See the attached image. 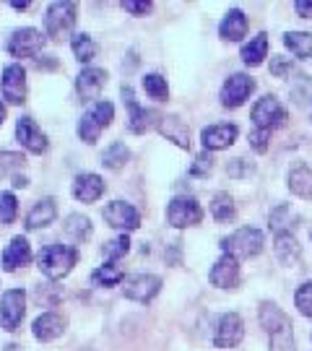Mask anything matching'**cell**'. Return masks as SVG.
Segmentation results:
<instances>
[{
  "instance_id": "1",
  "label": "cell",
  "mask_w": 312,
  "mask_h": 351,
  "mask_svg": "<svg viewBox=\"0 0 312 351\" xmlns=\"http://www.w3.org/2000/svg\"><path fill=\"white\" fill-rule=\"evenodd\" d=\"M261 326L271 336V349L268 351H294L291 320L281 307H276L274 302H263L261 304Z\"/></svg>"
},
{
  "instance_id": "2",
  "label": "cell",
  "mask_w": 312,
  "mask_h": 351,
  "mask_svg": "<svg viewBox=\"0 0 312 351\" xmlns=\"http://www.w3.org/2000/svg\"><path fill=\"white\" fill-rule=\"evenodd\" d=\"M75 261H78V252H75V247L58 245V242H52V245H47V247H42V250H39V255H37L39 271H42L47 278H52V281L68 276V274L73 271Z\"/></svg>"
},
{
  "instance_id": "3",
  "label": "cell",
  "mask_w": 312,
  "mask_h": 351,
  "mask_svg": "<svg viewBox=\"0 0 312 351\" xmlns=\"http://www.w3.org/2000/svg\"><path fill=\"white\" fill-rule=\"evenodd\" d=\"M112 117H115L112 101H104V99L94 101L86 112H84L81 123H78V136H81V141L88 143V146H94L99 141L101 130L112 123Z\"/></svg>"
},
{
  "instance_id": "4",
  "label": "cell",
  "mask_w": 312,
  "mask_h": 351,
  "mask_svg": "<svg viewBox=\"0 0 312 351\" xmlns=\"http://www.w3.org/2000/svg\"><path fill=\"white\" fill-rule=\"evenodd\" d=\"M75 11H78V5H75L73 0H58V3H52L50 8H47V16H45L47 37L55 39V42L68 37L75 26Z\"/></svg>"
},
{
  "instance_id": "5",
  "label": "cell",
  "mask_w": 312,
  "mask_h": 351,
  "mask_svg": "<svg viewBox=\"0 0 312 351\" xmlns=\"http://www.w3.org/2000/svg\"><path fill=\"white\" fill-rule=\"evenodd\" d=\"M221 250L224 255H232V258H252V255H258L263 250V232L258 229H237L235 234H229V237L221 239Z\"/></svg>"
},
{
  "instance_id": "6",
  "label": "cell",
  "mask_w": 312,
  "mask_h": 351,
  "mask_svg": "<svg viewBox=\"0 0 312 351\" xmlns=\"http://www.w3.org/2000/svg\"><path fill=\"white\" fill-rule=\"evenodd\" d=\"M24 315H26L24 289H8V291L0 297V328L8 330V333L19 330Z\"/></svg>"
},
{
  "instance_id": "7",
  "label": "cell",
  "mask_w": 312,
  "mask_h": 351,
  "mask_svg": "<svg viewBox=\"0 0 312 351\" xmlns=\"http://www.w3.org/2000/svg\"><path fill=\"white\" fill-rule=\"evenodd\" d=\"M42 47H45V37H42V32L34 29V26L16 29L11 37H8V45H5V50L11 52L13 58H34Z\"/></svg>"
},
{
  "instance_id": "8",
  "label": "cell",
  "mask_w": 312,
  "mask_h": 351,
  "mask_svg": "<svg viewBox=\"0 0 312 351\" xmlns=\"http://www.w3.org/2000/svg\"><path fill=\"white\" fill-rule=\"evenodd\" d=\"M252 123L261 130H274L287 123V110L284 104L276 99V97H263L255 107H252Z\"/></svg>"
},
{
  "instance_id": "9",
  "label": "cell",
  "mask_w": 312,
  "mask_h": 351,
  "mask_svg": "<svg viewBox=\"0 0 312 351\" xmlns=\"http://www.w3.org/2000/svg\"><path fill=\"white\" fill-rule=\"evenodd\" d=\"M203 219V208L195 198H175L167 206V221L175 229H185V226H195Z\"/></svg>"
},
{
  "instance_id": "10",
  "label": "cell",
  "mask_w": 312,
  "mask_h": 351,
  "mask_svg": "<svg viewBox=\"0 0 312 351\" xmlns=\"http://www.w3.org/2000/svg\"><path fill=\"white\" fill-rule=\"evenodd\" d=\"M0 91H3L5 101H11V104H24L26 101V71L19 63H11L3 71Z\"/></svg>"
},
{
  "instance_id": "11",
  "label": "cell",
  "mask_w": 312,
  "mask_h": 351,
  "mask_svg": "<svg viewBox=\"0 0 312 351\" xmlns=\"http://www.w3.org/2000/svg\"><path fill=\"white\" fill-rule=\"evenodd\" d=\"M245 336V323L237 313H226L219 317V326H216V336H213V343L219 349H235L239 341Z\"/></svg>"
},
{
  "instance_id": "12",
  "label": "cell",
  "mask_w": 312,
  "mask_h": 351,
  "mask_svg": "<svg viewBox=\"0 0 312 351\" xmlns=\"http://www.w3.org/2000/svg\"><path fill=\"white\" fill-rule=\"evenodd\" d=\"M255 91V81L245 73H235L229 75L224 81V86H221V104L224 107H239V104H245L250 94Z\"/></svg>"
},
{
  "instance_id": "13",
  "label": "cell",
  "mask_w": 312,
  "mask_h": 351,
  "mask_svg": "<svg viewBox=\"0 0 312 351\" xmlns=\"http://www.w3.org/2000/svg\"><path fill=\"white\" fill-rule=\"evenodd\" d=\"M162 289V278L159 276H151V274H138V276L128 278L125 281V297L133 302H151Z\"/></svg>"
},
{
  "instance_id": "14",
  "label": "cell",
  "mask_w": 312,
  "mask_h": 351,
  "mask_svg": "<svg viewBox=\"0 0 312 351\" xmlns=\"http://www.w3.org/2000/svg\"><path fill=\"white\" fill-rule=\"evenodd\" d=\"M104 221L115 229H123V232H133L141 226V216L138 211L125 201H112L104 208Z\"/></svg>"
},
{
  "instance_id": "15",
  "label": "cell",
  "mask_w": 312,
  "mask_h": 351,
  "mask_svg": "<svg viewBox=\"0 0 312 351\" xmlns=\"http://www.w3.org/2000/svg\"><path fill=\"white\" fill-rule=\"evenodd\" d=\"M16 138L32 154H45L47 151V136L39 130V125L32 117H19L16 123Z\"/></svg>"
},
{
  "instance_id": "16",
  "label": "cell",
  "mask_w": 312,
  "mask_h": 351,
  "mask_svg": "<svg viewBox=\"0 0 312 351\" xmlns=\"http://www.w3.org/2000/svg\"><path fill=\"white\" fill-rule=\"evenodd\" d=\"M123 99H125V104H128V112H130V117H128L130 123H128V125H130L133 133H146L151 128V120H154V117H156V120L162 117V114H156L154 110L141 107L136 101V97H133V88L130 86H123Z\"/></svg>"
},
{
  "instance_id": "17",
  "label": "cell",
  "mask_w": 312,
  "mask_h": 351,
  "mask_svg": "<svg viewBox=\"0 0 312 351\" xmlns=\"http://www.w3.org/2000/svg\"><path fill=\"white\" fill-rule=\"evenodd\" d=\"M239 130L237 125H208L203 128V133H200V141H203V149L206 151H221V149H229L235 141H237Z\"/></svg>"
},
{
  "instance_id": "18",
  "label": "cell",
  "mask_w": 312,
  "mask_h": 351,
  "mask_svg": "<svg viewBox=\"0 0 312 351\" xmlns=\"http://www.w3.org/2000/svg\"><path fill=\"white\" fill-rule=\"evenodd\" d=\"M211 284L219 289H237L239 287V263L237 258L224 255L221 261H216L211 268Z\"/></svg>"
},
{
  "instance_id": "19",
  "label": "cell",
  "mask_w": 312,
  "mask_h": 351,
  "mask_svg": "<svg viewBox=\"0 0 312 351\" xmlns=\"http://www.w3.org/2000/svg\"><path fill=\"white\" fill-rule=\"evenodd\" d=\"M156 128H159V133H162L167 141L177 143L180 149H190V130H187V125L177 114H162V117L156 120Z\"/></svg>"
},
{
  "instance_id": "20",
  "label": "cell",
  "mask_w": 312,
  "mask_h": 351,
  "mask_svg": "<svg viewBox=\"0 0 312 351\" xmlns=\"http://www.w3.org/2000/svg\"><path fill=\"white\" fill-rule=\"evenodd\" d=\"M73 195L75 201L81 203H94L104 195V180L94 172H86V175H78L73 182Z\"/></svg>"
},
{
  "instance_id": "21",
  "label": "cell",
  "mask_w": 312,
  "mask_h": 351,
  "mask_svg": "<svg viewBox=\"0 0 312 351\" xmlns=\"http://www.w3.org/2000/svg\"><path fill=\"white\" fill-rule=\"evenodd\" d=\"M104 84H107V73L101 68H84L81 75L75 78V88H78L81 99H97Z\"/></svg>"
},
{
  "instance_id": "22",
  "label": "cell",
  "mask_w": 312,
  "mask_h": 351,
  "mask_svg": "<svg viewBox=\"0 0 312 351\" xmlns=\"http://www.w3.org/2000/svg\"><path fill=\"white\" fill-rule=\"evenodd\" d=\"M29 261H32V245L26 242V237H13L8 247L3 250V268L19 271V268L29 265Z\"/></svg>"
},
{
  "instance_id": "23",
  "label": "cell",
  "mask_w": 312,
  "mask_h": 351,
  "mask_svg": "<svg viewBox=\"0 0 312 351\" xmlns=\"http://www.w3.org/2000/svg\"><path fill=\"white\" fill-rule=\"evenodd\" d=\"M34 339L37 341H55L62 336V330H65V317L58 313H42L34 320Z\"/></svg>"
},
{
  "instance_id": "24",
  "label": "cell",
  "mask_w": 312,
  "mask_h": 351,
  "mask_svg": "<svg viewBox=\"0 0 312 351\" xmlns=\"http://www.w3.org/2000/svg\"><path fill=\"white\" fill-rule=\"evenodd\" d=\"M55 216H58L55 198H42V201L34 203V208L26 216V229H45L55 221Z\"/></svg>"
},
{
  "instance_id": "25",
  "label": "cell",
  "mask_w": 312,
  "mask_h": 351,
  "mask_svg": "<svg viewBox=\"0 0 312 351\" xmlns=\"http://www.w3.org/2000/svg\"><path fill=\"white\" fill-rule=\"evenodd\" d=\"M219 34H221V39H226V42H239V39L248 34V16L242 11H229L224 16V21H221V26H219Z\"/></svg>"
},
{
  "instance_id": "26",
  "label": "cell",
  "mask_w": 312,
  "mask_h": 351,
  "mask_svg": "<svg viewBox=\"0 0 312 351\" xmlns=\"http://www.w3.org/2000/svg\"><path fill=\"white\" fill-rule=\"evenodd\" d=\"M289 190L300 198H312V169L307 164H297L289 172Z\"/></svg>"
},
{
  "instance_id": "27",
  "label": "cell",
  "mask_w": 312,
  "mask_h": 351,
  "mask_svg": "<svg viewBox=\"0 0 312 351\" xmlns=\"http://www.w3.org/2000/svg\"><path fill=\"white\" fill-rule=\"evenodd\" d=\"M276 255H278V261L284 265H294L300 263V245H297V239L291 237V232H278L276 234Z\"/></svg>"
},
{
  "instance_id": "28",
  "label": "cell",
  "mask_w": 312,
  "mask_h": 351,
  "mask_svg": "<svg viewBox=\"0 0 312 351\" xmlns=\"http://www.w3.org/2000/svg\"><path fill=\"white\" fill-rule=\"evenodd\" d=\"M265 58H268V34H258V37H252L242 47V60L248 65H252V68L261 65Z\"/></svg>"
},
{
  "instance_id": "29",
  "label": "cell",
  "mask_w": 312,
  "mask_h": 351,
  "mask_svg": "<svg viewBox=\"0 0 312 351\" xmlns=\"http://www.w3.org/2000/svg\"><path fill=\"white\" fill-rule=\"evenodd\" d=\"M284 45L297 58H312V34H307V32H289V34H284Z\"/></svg>"
},
{
  "instance_id": "30",
  "label": "cell",
  "mask_w": 312,
  "mask_h": 351,
  "mask_svg": "<svg viewBox=\"0 0 312 351\" xmlns=\"http://www.w3.org/2000/svg\"><path fill=\"white\" fill-rule=\"evenodd\" d=\"M128 162H130V149H128L125 143H112L110 149L101 154V164H104L107 169H112V172L123 169Z\"/></svg>"
},
{
  "instance_id": "31",
  "label": "cell",
  "mask_w": 312,
  "mask_h": 351,
  "mask_svg": "<svg viewBox=\"0 0 312 351\" xmlns=\"http://www.w3.org/2000/svg\"><path fill=\"white\" fill-rule=\"evenodd\" d=\"M71 50H73L75 60L91 63L94 55H97V42L88 37V34H73V39H71Z\"/></svg>"
},
{
  "instance_id": "32",
  "label": "cell",
  "mask_w": 312,
  "mask_h": 351,
  "mask_svg": "<svg viewBox=\"0 0 312 351\" xmlns=\"http://www.w3.org/2000/svg\"><path fill=\"white\" fill-rule=\"evenodd\" d=\"M65 234H71L75 242H84V239L91 237V221L81 213H71L65 219Z\"/></svg>"
},
{
  "instance_id": "33",
  "label": "cell",
  "mask_w": 312,
  "mask_h": 351,
  "mask_svg": "<svg viewBox=\"0 0 312 351\" xmlns=\"http://www.w3.org/2000/svg\"><path fill=\"white\" fill-rule=\"evenodd\" d=\"M211 216L216 221H232L235 219V201L229 193H216L211 201Z\"/></svg>"
},
{
  "instance_id": "34",
  "label": "cell",
  "mask_w": 312,
  "mask_h": 351,
  "mask_svg": "<svg viewBox=\"0 0 312 351\" xmlns=\"http://www.w3.org/2000/svg\"><path fill=\"white\" fill-rule=\"evenodd\" d=\"M143 88H146V94H149L151 99H159L164 101L169 97V88H167V78H162L159 73H149L143 78Z\"/></svg>"
},
{
  "instance_id": "35",
  "label": "cell",
  "mask_w": 312,
  "mask_h": 351,
  "mask_svg": "<svg viewBox=\"0 0 312 351\" xmlns=\"http://www.w3.org/2000/svg\"><path fill=\"white\" fill-rule=\"evenodd\" d=\"M91 278H94V284H99V287H117L125 278V274L120 268H115V265H101V268H97V271L91 274Z\"/></svg>"
},
{
  "instance_id": "36",
  "label": "cell",
  "mask_w": 312,
  "mask_h": 351,
  "mask_svg": "<svg viewBox=\"0 0 312 351\" xmlns=\"http://www.w3.org/2000/svg\"><path fill=\"white\" fill-rule=\"evenodd\" d=\"M24 154H16V151H0V177H8L11 172L24 167Z\"/></svg>"
},
{
  "instance_id": "37",
  "label": "cell",
  "mask_w": 312,
  "mask_h": 351,
  "mask_svg": "<svg viewBox=\"0 0 312 351\" xmlns=\"http://www.w3.org/2000/svg\"><path fill=\"white\" fill-rule=\"evenodd\" d=\"M128 250H130V239L125 237H115L110 239L104 247H101V255L107 258V261H117V258H123V255H128Z\"/></svg>"
},
{
  "instance_id": "38",
  "label": "cell",
  "mask_w": 312,
  "mask_h": 351,
  "mask_svg": "<svg viewBox=\"0 0 312 351\" xmlns=\"http://www.w3.org/2000/svg\"><path fill=\"white\" fill-rule=\"evenodd\" d=\"M19 213V203H16V195L13 193H0V221L3 224H11Z\"/></svg>"
},
{
  "instance_id": "39",
  "label": "cell",
  "mask_w": 312,
  "mask_h": 351,
  "mask_svg": "<svg viewBox=\"0 0 312 351\" xmlns=\"http://www.w3.org/2000/svg\"><path fill=\"white\" fill-rule=\"evenodd\" d=\"M294 302H297V307H300V313L304 315V317H312V281H307V284H302V287L297 289Z\"/></svg>"
},
{
  "instance_id": "40",
  "label": "cell",
  "mask_w": 312,
  "mask_h": 351,
  "mask_svg": "<svg viewBox=\"0 0 312 351\" xmlns=\"http://www.w3.org/2000/svg\"><path fill=\"white\" fill-rule=\"evenodd\" d=\"M213 169V156L208 154V151H203L198 159H195V164L190 167V175L193 177H208Z\"/></svg>"
},
{
  "instance_id": "41",
  "label": "cell",
  "mask_w": 312,
  "mask_h": 351,
  "mask_svg": "<svg viewBox=\"0 0 312 351\" xmlns=\"http://www.w3.org/2000/svg\"><path fill=\"white\" fill-rule=\"evenodd\" d=\"M268 141H271V130L255 128V130L250 133V146L258 151V154H265V151H268Z\"/></svg>"
},
{
  "instance_id": "42",
  "label": "cell",
  "mask_w": 312,
  "mask_h": 351,
  "mask_svg": "<svg viewBox=\"0 0 312 351\" xmlns=\"http://www.w3.org/2000/svg\"><path fill=\"white\" fill-rule=\"evenodd\" d=\"M123 8L128 13H133V16H146V13H149L154 5H151L149 0H143V3H138V0H125Z\"/></svg>"
},
{
  "instance_id": "43",
  "label": "cell",
  "mask_w": 312,
  "mask_h": 351,
  "mask_svg": "<svg viewBox=\"0 0 312 351\" xmlns=\"http://www.w3.org/2000/svg\"><path fill=\"white\" fill-rule=\"evenodd\" d=\"M271 71H274L276 75H287L289 71H291V63H287L284 58H274V60H271Z\"/></svg>"
},
{
  "instance_id": "44",
  "label": "cell",
  "mask_w": 312,
  "mask_h": 351,
  "mask_svg": "<svg viewBox=\"0 0 312 351\" xmlns=\"http://www.w3.org/2000/svg\"><path fill=\"white\" fill-rule=\"evenodd\" d=\"M294 11H297V16H302V19H312V0H297V3H294Z\"/></svg>"
},
{
  "instance_id": "45",
  "label": "cell",
  "mask_w": 312,
  "mask_h": 351,
  "mask_svg": "<svg viewBox=\"0 0 312 351\" xmlns=\"http://www.w3.org/2000/svg\"><path fill=\"white\" fill-rule=\"evenodd\" d=\"M26 185H29V180H26V177L13 175V188H26Z\"/></svg>"
},
{
  "instance_id": "46",
  "label": "cell",
  "mask_w": 312,
  "mask_h": 351,
  "mask_svg": "<svg viewBox=\"0 0 312 351\" xmlns=\"http://www.w3.org/2000/svg\"><path fill=\"white\" fill-rule=\"evenodd\" d=\"M11 5L16 11H26V8H29V3H11Z\"/></svg>"
},
{
  "instance_id": "47",
  "label": "cell",
  "mask_w": 312,
  "mask_h": 351,
  "mask_svg": "<svg viewBox=\"0 0 312 351\" xmlns=\"http://www.w3.org/2000/svg\"><path fill=\"white\" fill-rule=\"evenodd\" d=\"M3 120H5V107H3V101H0V125H3Z\"/></svg>"
},
{
  "instance_id": "48",
  "label": "cell",
  "mask_w": 312,
  "mask_h": 351,
  "mask_svg": "<svg viewBox=\"0 0 312 351\" xmlns=\"http://www.w3.org/2000/svg\"><path fill=\"white\" fill-rule=\"evenodd\" d=\"M310 237H312V234H310Z\"/></svg>"
}]
</instances>
